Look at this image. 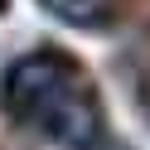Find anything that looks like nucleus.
<instances>
[{"instance_id":"obj_1","label":"nucleus","mask_w":150,"mask_h":150,"mask_svg":"<svg viewBox=\"0 0 150 150\" xmlns=\"http://www.w3.org/2000/svg\"><path fill=\"white\" fill-rule=\"evenodd\" d=\"M0 102L20 126L39 131L44 140L68 150H97L102 145V107L87 73L58 49H39L10 63L0 82Z\"/></svg>"},{"instance_id":"obj_2","label":"nucleus","mask_w":150,"mask_h":150,"mask_svg":"<svg viewBox=\"0 0 150 150\" xmlns=\"http://www.w3.org/2000/svg\"><path fill=\"white\" fill-rule=\"evenodd\" d=\"M53 20L73 24V29H102L107 20H116L126 0H39Z\"/></svg>"},{"instance_id":"obj_3","label":"nucleus","mask_w":150,"mask_h":150,"mask_svg":"<svg viewBox=\"0 0 150 150\" xmlns=\"http://www.w3.org/2000/svg\"><path fill=\"white\" fill-rule=\"evenodd\" d=\"M0 10H5V0H0Z\"/></svg>"}]
</instances>
